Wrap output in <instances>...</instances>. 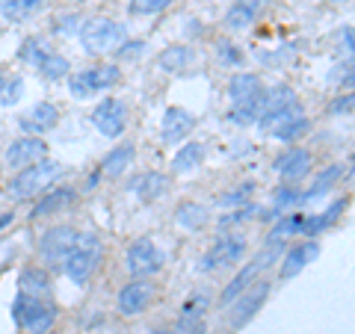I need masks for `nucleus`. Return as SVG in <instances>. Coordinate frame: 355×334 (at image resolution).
<instances>
[{
	"label": "nucleus",
	"mask_w": 355,
	"mask_h": 334,
	"mask_svg": "<svg viewBox=\"0 0 355 334\" xmlns=\"http://www.w3.org/2000/svg\"><path fill=\"white\" fill-rule=\"evenodd\" d=\"M133 157H137V148L133 146H119L107 154V160H104V175L107 177H119V175H125L130 169V163Z\"/></svg>",
	"instance_id": "b1692460"
},
{
	"label": "nucleus",
	"mask_w": 355,
	"mask_h": 334,
	"mask_svg": "<svg viewBox=\"0 0 355 334\" xmlns=\"http://www.w3.org/2000/svg\"><path fill=\"white\" fill-rule=\"evenodd\" d=\"M308 130V118H299V121H291L287 128H282L279 133H275V139H284V142H293L296 137H302V133Z\"/></svg>",
	"instance_id": "a19ab883"
},
{
	"label": "nucleus",
	"mask_w": 355,
	"mask_h": 334,
	"mask_svg": "<svg viewBox=\"0 0 355 334\" xmlns=\"http://www.w3.org/2000/svg\"><path fill=\"white\" fill-rule=\"evenodd\" d=\"M130 189L142 198V202H154V198H160L166 189H169V177L160 175V172H146V175L133 177Z\"/></svg>",
	"instance_id": "f3484780"
},
{
	"label": "nucleus",
	"mask_w": 355,
	"mask_h": 334,
	"mask_svg": "<svg viewBox=\"0 0 355 334\" xmlns=\"http://www.w3.org/2000/svg\"><path fill=\"white\" fill-rule=\"evenodd\" d=\"M320 254V243L317 240H308V243H299V246H293L291 252L284 254L282 261V278H293L305 270V266L314 261Z\"/></svg>",
	"instance_id": "2eb2a0df"
},
{
	"label": "nucleus",
	"mask_w": 355,
	"mask_h": 334,
	"mask_svg": "<svg viewBox=\"0 0 355 334\" xmlns=\"http://www.w3.org/2000/svg\"><path fill=\"white\" fill-rule=\"evenodd\" d=\"M175 219H178V225H184L190 231H198L207 222V210L202 204H196V202H184V204H178Z\"/></svg>",
	"instance_id": "bb28decb"
},
{
	"label": "nucleus",
	"mask_w": 355,
	"mask_h": 334,
	"mask_svg": "<svg viewBox=\"0 0 355 334\" xmlns=\"http://www.w3.org/2000/svg\"><path fill=\"white\" fill-rule=\"evenodd\" d=\"M53 322H57V308H53V305H44L39 314L24 326V331H27V334H48V331L53 328Z\"/></svg>",
	"instance_id": "2f4dec72"
},
{
	"label": "nucleus",
	"mask_w": 355,
	"mask_h": 334,
	"mask_svg": "<svg viewBox=\"0 0 355 334\" xmlns=\"http://www.w3.org/2000/svg\"><path fill=\"white\" fill-rule=\"evenodd\" d=\"M258 272H261V266L258 263H249V266H243V270L234 275V278H231V281H228V287H225V290H222V296H219V302H222V308H225V305H231V302H234V299L243 293V290H249V287L254 284V278H258Z\"/></svg>",
	"instance_id": "6ab92c4d"
},
{
	"label": "nucleus",
	"mask_w": 355,
	"mask_h": 334,
	"mask_svg": "<svg viewBox=\"0 0 355 334\" xmlns=\"http://www.w3.org/2000/svg\"><path fill=\"white\" fill-rule=\"evenodd\" d=\"M74 243H77V231L74 228H69V225L48 228L42 234V240H39V254H42V261L48 266H60L65 258H69Z\"/></svg>",
	"instance_id": "423d86ee"
},
{
	"label": "nucleus",
	"mask_w": 355,
	"mask_h": 334,
	"mask_svg": "<svg viewBox=\"0 0 355 334\" xmlns=\"http://www.w3.org/2000/svg\"><path fill=\"white\" fill-rule=\"evenodd\" d=\"M343 210H347V198H340V202H335V204H331V207L326 210V213L311 216V219H302V228H299V231H302L305 237H317L320 231H326V228L335 225V222L340 219Z\"/></svg>",
	"instance_id": "412c9836"
},
{
	"label": "nucleus",
	"mask_w": 355,
	"mask_h": 334,
	"mask_svg": "<svg viewBox=\"0 0 355 334\" xmlns=\"http://www.w3.org/2000/svg\"><path fill=\"white\" fill-rule=\"evenodd\" d=\"M3 83H6V80H3V77H0V89H3Z\"/></svg>",
	"instance_id": "de8ad7c7"
},
{
	"label": "nucleus",
	"mask_w": 355,
	"mask_h": 334,
	"mask_svg": "<svg viewBox=\"0 0 355 334\" xmlns=\"http://www.w3.org/2000/svg\"><path fill=\"white\" fill-rule=\"evenodd\" d=\"M216 57H219V62H225V65H240L243 62V53L231 42H216Z\"/></svg>",
	"instance_id": "ea45409f"
},
{
	"label": "nucleus",
	"mask_w": 355,
	"mask_h": 334,
	"mask_svg": "<svg viewBox=\"0 0 355 334\" xmlns=\"http://www.w3.org/2000/svg\"><path fill=\"white\" fill-rule=\"evenodd\" d=\"M331 113H352V95H343L331 104Z\"/></svg>",
	"instance_id": "c03bdc74"
},
{
	"label": "nucleus",
	"mask_w": 355,
	"mask_h": 334,
	"mask_svg": "<svg viewBox=\"0 0 355 334\" xmlns=\"http://www.w3.org/2000/svg\"><path fill=\"white\" fill-rule=\"evenodd\" d=\"M266 296H270V284L266 281H254L249 290H243L234 302H231V326L234 328L246 326V322L261 310V305L266 302Z\"/></svg>",
	"instance_id": "1a4fd4ad"
},
{
	"label": "nucleus",
	"mask_w": 355,
	"mask_h": 334,
	"mask_svg": "<svg viewBox=\"0 0 355 334\" xmlns=\"http://www.w3.org/2000/svg\"><path fill=\"white\" fill-rule=\"evenodd\" d=\"M302 202H305V193H299V189H293V186H282V189H275V198H272L275 210L296 207V204H302Z\"/></svg>",
	"instance_id": "c9c22d12"
},
{
	"label": "nucleus",
	"mask_w": 355,
	"mask_h": 334,
	"mask_svg": "<svg viewBox=\"0 0 355 334\" xmlns=\"http://www.w3.org/2000/svg\"><path fill=\"white\" fill-rule=\"evenodd\" d=\"M205 160V146L202 142H190V146L178 148V154L172 157V172L175 175H187V172H196Z\"/></svg>",
	"instance_id": "4be33fe9"
},
{
	"label": "nucleus",
	"mask_w": 355,
	"mask_h": 334,
	"mask_svg": "<svg viewBox=\"0 0 355 334\" xmlns=\"http://www.w3.org/2000/svg\"><path fill=\"white\" fill-rule=\"evenodd\" d=\"M193 51L187 48V44H172V48H166L163 53H160V69H166V71H184V69H190L193 65Z\"/></svg>",
	"instance_id": "393cba45"
},
{
	"label": "nucleus",
	"mask_w": 355,
	"mask_h": 334,
	"mask_svg": "<svg viewBox=\"0 0 355 334\" xmlns=\"http://www.w3.org/2000/svg\"><path fill=\"white\" fill-rule=\"evenodd\" d=\"M340 42H343V48H347V51H352V27L349 24L340 30Z\"/></svg>",
	"instance_id": "a18cd8bd"
},
{
	"label": "nucleus",
	"mask_w": 355,
	"mask_h": 334,
	"mask_svg": "<svg viewBox=\"0 0 355 334\" xmlns=\"http://www.w3.org/2000/svg\"><path fill=\"white\" fill-rule=\"evenodd\" d=\"M48 157V146L39 139V137H24V139H15L12 146L6 148V154H3V160H6V166L9 169H27V166H33V163H39V160H44Z\"/></svg>",
	"instance_id": "f8f14e48"
},
{
	"label": "nucleus",
	"mask_w": 355,
	"mask_h": 334,
	"mask_svg": "<svg viewBox=\"0 0 355 334\" xmlns=\"http://www.w3.org/2000/svg\"><path fill=\"white\" fill-rule=\"evenodd\" d=\"M48 48H44V42H39V39H30V42H24V48H21V60L24 62H30V65H39L44 57H48Z\"/></svg>",
	"instance_id": "e433bc0d"
},
{
	"label": "nucleus",
	"mask_w": 355,
	"mask_h": 334,
	"mask_svg": "<svg viewBox=\"0 0 355 334\" xmlns=\"http://www.w3.org/2000/svg\"><path fill=\"white\" fill-rule=\"evenodd\" d=\"M36 69H39V74L44 77V80H60V77H65V74H69V60H65L62 57V53H48V57H44L39 65H36Z\"/></svg>",
	"instance_id": "7c9ffc66"
},
{
	"label": "nucleus",
	"mask_w": 355,
	"mask_h": 334,
	"mask_svg": "<svg viewBox=\"0 0 355 334\" xmlns=\"http://www.w3.org/2000/svg\"><path fill=\"white\" fill-rule=\"evenodd\" d=\"M44 6V0H0V15L9 21H24L30 15H36Z\"/></svg>",
	"instance_id": "a878e982"
},
{
	"label": "nucleus",
	"mask_w": 355,
	"mask_h": 334,
	"mask_svg": "<svg viewBox=\"0 0 355 334\" xmlns=\"http://www.w3.org/2000/svg\"><path fill=\"white\" fill-rule=\"evenodd\" d=\"M57 121H60V109L53 107V104H48V101H42V104L33 107L24 118H21V128H24L27 133H33V137H36V133L51 130L53 125H57Z\"/></svg>",
	"instance_id": "dca6fc26"
},
{
	"label": "nucleus",
	"mask_w": 355,
	"mask_h": 334,
	"mask_svg": "<svg viewBox=\"0 0 355 334\" xmlns=\"http://www.w3.org/2000/svg\"><path fill=\"white\" fill-rule=\"evenodd\" d=\"M302 228V216H284L279 225H275L272 231H270V237H266V243H282L284 246V240L287 237H293V234Z\"/></svg>",
	"instance_id": "473e14b6"
},
{
	"label": "nucleus",
	"mask_w": 355,
	"mask_h": 334,
	"mask_svg": "<svg viewBox=\"0 0 355 334\" xmlns=\"http://www.w3.org/2000/svg\"><path fill=\"white\" fill-rule=\"evenodd\" d=\"M125 266H128V272L133 278H148V275H154L163 266V252L154 246L151 240H137L128 249Z\"/></svg>",
	"instance_id": "6e6552de"
},
{
	"label": "nucleus",
	"mask_w": 355,
	"mask_h": 334,
	"mask_svg": "<svg viewBox=\"0 0 355 334\" xmlns=\"http://www.w3.org/2000/svg\"><path fill=\"white\" fill-rule=\"evenodd\" d=\"M119 57H125V60H130V57H139L142 51H146V42H139V39H133V42H121L119 44Z\"/></svg>",
	"instance_id": "37998d69"
},
{
	"label": "nucleus",
	"mask_w": 355,
	"mask_h": 334,
	"mask_svg": "<svg viewBox=\"0 0 355 334\" xmlns=\"http://www.w3.org/2000/svg\"><path fill=\"white\" fill-rule=\"evenodd\" d=\"M62 175V163L57 160H39V163H33L27 166V169H21L15 177H12V184H9V195L12 198H33V195H42L44 189H48L57 177Z\"/></svg>",
	"instance_id": "7ed1b4c3"
},
{
	"label": "nucleus",
	"mask_w": 355,
	"mask_h": 334,
	"mask_svg": "<svg viewBox=\"0 0 355 334\" xmlns=\"http://www.w3.org/2000/svg\"><path fill=\"white\" fill-rule=\"evenodd\" d=\"M254 213H261V207L246 204V207H240L237 213H231V216H222V219H219V228H234V225H240V222H249Z\"/></svg>",
	"instance_id": "58836bf2"
},
{
	"label": "nucleus",
	"mask_w": 355,
	"mask_h": 334,
	"mask_svg": "<svg viewBox=\"0 0 355 334\" xmlns=\"http://www.w3.org/2000/svg\"><path fill=\"white\" fill-rule=\"evenodd\" d=\"M254 15H258V6H249L246 0H240V3H234L228 9L225 15V27L228 30H246L254 24Z\"/></svg>",
	"instance_id": "cd10ccee"
},
{
	"label": "nucleus",
	"mask_w": 355,
	"mask_h": 334,
	"mask_svg": "<svg viewBox=\"0 0 355 334\" xmlns=\"http://www.w3.org/2000/svg\"><path fill=\"white\" fill-rule=\"evenodd\" d=\"M119 77H121V71L116 69V65H98V69H86L80 74H71L69 89H71L74 98L86 101V98L104 92V89H110V86H116Z\"/></svg>",
	"instance_id": "39448f33"
},
{
	"label": "nucleus",
	"mask_w": 355,
	"mask_h": 334,
	"mask_svg": "<svg viewBox=\"0 0 355 334\" xmlns=\"http://www.w3.org/2000/svg\"><path fill=\"white\" fill-rule=\"evenodd\" d=\"M151 334H166V331H151Z\"/></svg>",
	"instance_id": "09e8293b"
},
{
	"label": "nucleus",
	"mask_w": 355,
	"mask_h": 334,
	"mask_svg": "<svg viewBox=\"0 0 355 334\" xmlns=\"http://www.w3.org/2000/svg\"><path fill=\"white\" fill-rule=\"evenodd\" d=\"M293 101H296V92H293L291 86H275V89H270V92L263 95L261 116H270V113H275V109H282V107L293 104Z\"/></svg>",
	"instance_id": "c756f323"
},
{
	"label": "nucleus",
	"mask_w": 355,
	"mask_h": 334,
	"mask_svg": "<svg viewBox=\"0 0 355 334\" xmlns=\"http://www.w3.org/2000/svg\"><path fill=\"white\" fill-rule=\"evenodd\" d=\"M44 308V302L42 299H36V296H27V293H18V299H15V305H12V317H15V322L21 328L27 326V322L39 314V310Z\"/></svg>",
	"instance_id": "c85d7f7f"
},
{
	"label": "nucleus",
	"mask_w": 355,
	"mask_h": 334,
	"mask_svg": "<svg viewBox=\"0 0 355 334\" xmlns=\"http://www.w3.org/2000/svg\"><path fill=\"white\" fill-rule=\"evenodd\" d=\"M21 77H15V80H6L3 83V89H0V101L3 104H15L18 101V95H21Z\"/></svg>",
	"instance_id": "79ce46f5"
},
{
	"label": "nucleus",
	"mask_w": 355,
	"mask_h": 334,
	"mask_svg": "<svg viewBox=\"0 0 355 334\" xmlns=\"http://www.w3.org/2000/svg\"><path fill=\"white\" fill-rule=\"evenodd\" d=\"M193 128H196V118L187 113L184 107H169L163 116V142L175 146V142H181L184 137H190Z\"/></svg>",
	"instance_id": "4468645a"
},
{
	"label": "nucleus",
	"mask_w": 355,
	"mask_h": 334,
	"mask_svg": "<svg viewBox=\"0 0 355 334\" xmlns=\"http://www.w3.org/2000/svg\"><path fill=\"white\" fill-rule=\"evenodd\" d=\"M71 202H74V189L71 186H62V189H57V193H48L36 207H33V219L51 216V213H57V210H65Z\"/></svg>",
	"instance_id": "5701e85b"
},
{
	"label": "nucleus",
	"mask_w": 355,
	"mask_h": 334,
	"mask_svg": "<svg viewBox=\"0 0 355 334\" xmlns=\"http://www.w3.org/2000/svg\"><path fill=\"white\" fill-rule=\"evenodd\" d=\"M172 0H130L128 9L130 15H154V12H163V9H169Z\"/></svg>",
	"instance_id": "f704fd0d"
},
{
	"label": "nucleus",
	"mask_w": 355,
	"mask_h": 334,
	"mask_svg": "<svg viewBox=\"0 0 355 334\" xmlns=\"http://www.w3.org/2000/svg\"><path fill=\"white\" fill-rule=\"evenodd\" d=\"M92 121H95V128L101 130L104 137L116 139L128 128V107L121 104V101H116V98H104V101L95 107Z\"/></svg>",
	"instance_id": "9d476101"
},
{
	"label": "nucleus",
	"mask_w": 355,
	"mask_h": 334,
	"mask_svg": "<svg viewBox=\"0 0 355 334\" xmlns=\"http://www.w3.org/2000/svg\"><path fill=\"white\" fill-rule=\"evenodd\" d=\"M299 118H305L302 104L293 101V104H287V107H282V109H275V113H270V116H261L258 121H261V130H263V133L275 137V133H279L282 128H287L291 121H299Z\"/></svg>",
	"instance_id": "a211bd4d"
},
{
	"label": "nucleus",
	"mask_w": 355,
	"mask_h": 334,
	"mask_svg": "<svg viewBox=\"0 0 355 334\" xmlns=\"http://www.w3.org/2000/svg\"><path fill=\"white\" fill-rule=\"evenodd\" d=\"M101 258H104L101 240H98L95 234H77V243H74V249L69 252V258L62 261V270L74 284L83 287V284H89V278L95 275Z\"/></svg>",
	"instance_id": "f03ea898"
},
{
	"label": "nucleus",
	"mask_w": 355,
	"mask_h": 334,
	"mask_svg": "<svg viewBox=\"0 0 355 334\" xmlns=\"http://www.w3.org/2000/svg\"><path fill=\"white\" fill-rule=\"evenodd\" d=\"M329 3H343V0H329Z\"/></svg>",
	"instance_id": "49530a36"
},
{
	"label": "nucleus",
	"mask_w": 355,
	"mask_h": 334,
	"mask_svg": "<svg viewBox=\"0 0 355 334\" xmlns=\"http://www.w3.org/2000/svg\"><path fill=\"white\" fill-rule=\"evenodd\" d=\"M243 254H246V240H243V234H228V237L216 240L214 249L198 261V272H214V270H219V266L237 263Z\"/></svg>",
	"instance_id": "0eeeda50"
},
{
	"label": "nucleus",
	"mask_w": 355,
	"mask_h": 334,
	"mask_svg": "<svg viewBox=\"0 0 355 334\" xmlns=\"http://www.w3.org/2000/svg\"><path fill=\"white\" fill-rule=\"evenodd\" d=\"M343 175V166H329V169L323 172V175H317V181H314V186H311L308 189V193H305V202H308V198H317V195H323L326 193V189L331 186V184H335L338 181V177Z\"/></svg>",
	"instance_id": "72a5a7b5"
},
{
	"label": "nucleus",
	"mask_w": 355,
	"mask_h": 334,
	"mask_svg": "<svg viewBox=\"0 0 355 334\" xmlns=\"http://www.w3.org/2000/svg\"><path fill=\"white\" fill-rule=\"evenodd\" d=\"M275 172H279L287 184H296L311 172V151L305 148H291L275 160Z\"/></svg>",
	"instance_id": "ddd939ff"
},
{
	"label": "nucleus",
	"mask_w": 355,
	"mask_h": 334,
	"mask_svg": "<svg viewBox=\"0 0 355 334\" xmlns=\"http://www.w3.org/2000/svg\"><path fill=\"white\" fill-rule=\"evenodd\" d=\"M80 42L89 53H107L116 51L125 42V27L110 18H92L80 27Z\"/></svg>",
	"instance_id": "20e7f679"
},
{
	"label": "nucleus",
	"mask_w": 355,
	"mask_h": 334,
	"mask_svg": "<svg viewBox=\"0 0 355 334\" xmlns=\"http://www.w3.org/2000/svg\"><path fill=\"white\" fill-rule=\"evenodd\" d=\"M154 284L148 281V278H137V281H128L125 287H121L119 293V310L125 317H137L142 314L151 302H154Z\"/></svg>",
	"instance_id": "9b49d317"
},
{
	"label": "nucleus",
	"mask_w": 355,
	"mask_h": 334,
	"mask_svg": "<svg viewBox=\"0 0 355 334\" xmlns=\"http://www.w3.org/2000/svg\"><path fill=\"white\" fill-rule=\"evenodd\" d=\"M18 287H21V293L42 299L51 293V278L44 270H39V266H27V270L18 275Z\"/></svg>",
	"instance_id": "aec40b11"
},
{
	"label": "nucleus",
	"mask_w": 355,
	"mask_h": 334,
	"mask_svg": "<svg viewBox=\"0 0 355 334\" xmlns=\"http://www.w3.org/2000/svg\"><path fill=\"white\" fill-rule=\"evenodd\" d=\"M263 86L258 74H234L228 83V98H231V121L237 125H252L261 118L263 109Z\"/></svg>",
	"instance_id": "f257e3e1"
},
{
	"label": "nucleus",
	"mask_w": 355,
	"mask_h": 334,
	"mask_svg": "<svg viewBox=\"0 0 355 334\" xmlns=\"http://www.w3.org/2000/svg\"><path fill=\"white\" fill-rule=\"evenodd\" d=\"M252 189H254V184H243V186L234 189V193L219 195V204H222V207H237V204H243V202H249V198H252Z\"/></svg>",
	"instance_id": "4c0bfd02"
}]
</instances>
